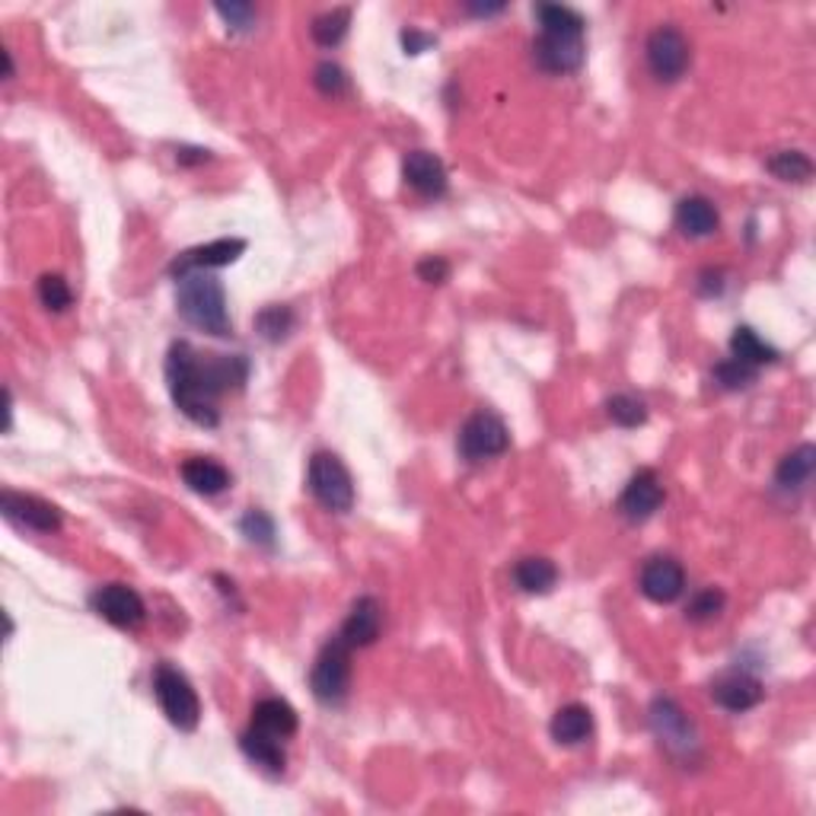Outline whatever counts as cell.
Wrapping results in <instances>:
<instances>
[{
    "mask_svg": "<svg viewBox=\"0 0 816 816\" xmlns=\"http://www.w3.org/2000/svg\"><path fill=\"white\" fill-rule=\"evenodd\" d=\"M712 377H715V383H718L720 390H747L756 383V377H759V370L750 367V364H740L737 358H727L715 364V370H712Z\"/></svg>",
    "mask_w": 816,
    "mask_h": 816,
    "instance_id": "obj_30",
    "label": "cell"
},
{
    "mask_svg": "<svg viewBox=\"0 0 816 816\" xmlns=\"http://www.w3.org/2000/svg\"><path fill=\"white\" fill-rule=\"evenodd\" d=\"M297 326V316L291 306H278V303H271V306H265L259 316H256V328L261 332V338H268V342H281V338H288Z\"/></svg>",
    "mask_w": 816,
    "mask_h": 816,
    "instance_id": "obj_28",
    "label": "cell"
},
{
    "mask_svg": "<svg viewBox=\"0 0 816 816\" xmlns=\"http://www.w3.org/2000/svg\"><path fill=\"white\" fill-rule=\"evenodd\" d=\"M539 38L533 42V62L546 74H571L584 65L588 45H584V16L561 3H539Z\"/></svg>",
    "mask_w": 816,
    "mask_h": 816,
    "instance_id": "obj_2",
    "label": "cell"
},
{
    "mask_svg": "<svg viewBox=\"0 0 816 816\" xmlns=\"http://www.w3.org/2000/svg\"><path fill=\"white\" fill-rule=\"evenodd\" d=\"M253 727L261 734H271L278 740H288L294 737L300 718H297L294 705L284 702V698H261L259 705L253 708Z\"/></svg>",
    "mask_w": 816,
    "mask_h": 816,
    "instance_id": "obj_21",
    "label": "cell"
},
{
    "mask_svg": "<svg viewBox=\"0 0 816 816\" xmlns=\"http://www.w3.org/2000/svg\"><path fill=\"white\" fill-rule=\"evenodd\" d=\"M380 628H383V606L373 596H358L338 628V638L351 651H358V648H370L380 638Z\"/></svg>",
    "mask_w": 816,
    "mask_h": 816,
    "instance_id": "obj_16",
    "label": "cell"
},
{
    "mask_svg": "<svg viewBox=\"0 0 816 816\" xmlns=\"http://www.w3.org/2000/svg\"><path fill=\"white\" fill-rule=\"evenodd\" d=\"M38 300H42L45 310L65 313L67 306L74 303V294H70V288H67V281L62 275H42L38 278Z\"/></svg>",
    "mask_w": 816,
    "mask_h": 816,
    "instance_id": "obj_31",
    "label": "cell"
},
{
    "mask_svg": "<svg viewBox=\"0 0 816 816\" xmlns=\"http://www.w3.org/2000/svg\"><path fill=\"white\" fill-rule=\"evenodd\" d=\"M176 281H179L176 303H179L182 320L189 326L208 332V335L227 338L230 332H233V323H230L224 284L211 271H192V275H182Z\"/></svg>",
    "mask_w": 816,
    "mask_h": 816,
    "instance_id": "obj_3",
    "label": "cell"
},
{
    "mask_svg": "<svg viewBox=\"0 0 816 816\" xmlns=\"http://www.w3.org/2000/svg\"><path fill=\"white\" fill-rule=\"evenodd\" d=\"M648 67L660 83H677L689 70L692 48L689 38L677 26H660L648 38Z\"/></svg>",
    "mask_w": 816,
    "mask_h": 816,
    "instance_id": "obj_9",
    "label": "cell"
},
{
    "mask_svg": "<svg viewBox=\"0 0 816 816\" xmlns=\"http://www.w3.org/2000/svg\"><path fill=\"white\" fill-rule=\"evenodd\" d=\"M677 227L683 236L692 239H705L720 227L718 208L705 195H689L677 204Z\"/></svg>",
    "mask_w": 816,
    "mask_h": 816,
    "instance_id": "obj_18",
    "label": "cell"
},
{
    "mask_svg": "<svg viewBox=\"0 0 816 816\" xmlns=\"http://www.w3.org/2000/svg\"><path fill=\"white\" fill-rule=\"evenodd\" d=\"M249 377L243 355H198L189 342H172L166 355V383L176 409L201 427H217L221 395L239 390Z\"/></svg>",
    "mask_w": 816,
    "mask_h": 816,
    "instance_id": "obj_1",
    "label": "cell"
},
{
    "mask_svg": "<svg viewBox=\"0 0 816 816\" xmlns=\"http://www.w3.org/2000/svg\"><path fill=\"white\" fill-rule=\"evenodd\" d=\"M310 689L323 705H342L351 689V648L335 635L310 670Z\"/></svg>",
    "mask_w": 816,
    "mask_h": 816,
    "instance_id": "obj_7",
    "label": "cell"
},
{
    "mask_svg": "<svg viewBox=\"0 0 816 816\" xmlns=\"http://www.w3.org/2000/svg\"><path fill=\"white\" fill-rule=\"evenodd\" d=\"M306 485H310V494L332 514H348L355 507V479L348 466L328 450L313 454L310 469H306Z\"/></svg>",
    "mask_w": 816,
    "mask_h": 816,
    "instance_id": "obj_4",
    "label": "cell"
},
{
    "mask_svg": "<svg viewBox=\"0 0 816 816\" xmlns=\"http://www.w3.org/2000/svg\"><path fill=\"white\" fill-rule=\"evenodd\" d=\"M217 16H224L233 33H249L256 26V7L253 3H217Z\"/></svg>",
    "mask_w": 816,
    "mask_h": 816,
    "instance_id": "obj_35",
    "label": "cell"
},
{
    "mask_svg": "<svg viewBox=\"0 0 816 816\" xmlns=\"http://www.w3.org/2000/svg\"><path fill=\"white\" fill-rule=\"evenodd\" d=\"M402 179L412 192H418L427 201H437V198L447 195V166L437 154L431 150H409L405 160H402Z\"/></svg>",
    "mask_w": 816,
    "mask_h": 816,
    "instance_id": "obj_13",
    "label": "cell"
},
{
    "mask_svg": "<svg viewBox=\"0 0 816 816\" xmlns=\"http://www.w3.org/2000/svg\"><path fill=\"white\" fill-rule=\"evenodd\" d=\"M514 584L523 593H549L558 584V568L552 558L526 556L514 565Z\"/></svg>",
    "mask_w": 816,
    "mask_h": 816,
    "instance_id": "obj_24",
    "label": "cell"
},
{
    "mask_svg": "<svg viewBox=\"0 0 816 816\" xmlns=\"http://www.w3.org/2000/svg\"><path fill=\"white\" fill-rule=\"evenodd\" d=\"M724 610V593L718 588H705L698 590L686 606V619L689 622H712L715 616H720Z\"/></svg>",
    "mask_w": 816,
    "mask_h": 816,
    "instance_id": "obj_33",
    "label": "cell"
},
{
    "mask_svg": "<svg viewBox=\"0 0 816 816\" xmlns=\"http://www.w3.org/2000/svg\"><path fill=\"white\" fill-rule=\"evenodd\" d=\"M0 511L3 517L16 526H26L33 533H58L62 529V511L35 494H20V491H3L0 494Z\"/></svg>",
    "mask_w": 816,
    "mask_h": 816,
    "instance_id": "obj_11",
    "label": "cell"
},
{
    "mask_svg": "<svg viewBox=\"0 0 816 816\" xmlns=\"http://www.w3.org/2000/svg\"><path fill=\"white\" fill-rule=\"evenodd\" d=\"M90 603H93V613L115 628H137L147 616L141 593L128 584H105L90 596Z\"/></svg>",
    "mask_w": 816,
    "mask_h": 816,
    "instance_id": "obj_10",
    "label": "cell"
},
{
    "mask_svg": "<svg viewBox=\"0 0 816 816\" xmlns=\"http://www.w3.org/2000/svg\"><path fill=\"white\" fill-rule=\"evenodd\" d=\"M663 504V485L653 469H638L619 498V514L628 523H645L657 514Z\"/></svg>",
    "mask_w": 816,
    "mask_h": 816,
    "instance_id": "obj_14",
    "label": "cell"
},
{
    "mask_svg": "<svg viewBox=\"0 0 816 816\" xmlns=\"http://www.w3.org/2000/svg\"><path fill=\"white\" fill-rule=\"evenodd\" d=\"M507 447H511V431L504 425V418L489 409L469 415L466 425L459 427L457 450L466 462H485V459L501 457L507 454Z\"/></svg>",
    "mask_w": 816,
    "mask_h": 816,
    "instance_id": "obj_8",
    "label": "cell"
},
{
    "mask_svg": "<svg viewBox=\"0 0 816 816\" xmlns=\"http://www.w3.org/2000/svg\"><path fill=\"white\" fill-rule=\"evenodd\" d=\"M176 160L182 166H198L204 164V160H211V154L201 150V147H182V150H176Z\"/></svg>",
    "mask_w": 816,
    "mask_h": 816,
    "instance_id": "obj_38",
    "label": "cell"
},
{
    "mask_svg": "<svg viewBox=\"0 0 816 816\" xmlns=\"http://www.w3.org/2000/svg\"><path fill=\"white\" fill-rule=\"evenodd\" d=\"M434 45V38L427 33H418V30H402V48L405 55H422L425 48Z\"/></svg>",
    "mask_w": 816,
    "mask_h": 816,
    "instance_id": "obj_37",
    "label": "cell"
},
{
    "mask_svg": "<svg viewBox=\"0 0 816 816\" xmlns=\"http://www.w3.org/2000/svg\"><path fill=\"white\" fill-rule=\"evenodd\" d=\"M239 750L246 752L249 762H256L259 769H265L268 775H281L284 765H288V756H284L281 740L271 737V734H261L256 727H249V730L239 734Z\"/></svg>",
    "mask_w": 816,
    "mask_h": 816,
    "instance_id": "obj_19",
    "label": "cell"
},
{
    "mask_svg": "<svg viewBox=\"0 0 816 816\" xmlns=\"http://www.w3.org/2000/svg\"><path fill=\"white\" fill-rule=\"evenodd\" d=\"M466 10H469V13H476V16H491V13H501V10H504V3H494V7H489V3H469Z\"/></svg>",
    "mask_w": 816,
    "mask_h": 816,
    "instance_id": "obj_39",
    "label": "cell"
},
{
    "mask_svg": "<svg viewBox=\"0 0 816 816\" xmlns=\"http://www.w3.org/2000/svg\"><path fill=\"white\" fill-rule=\"evenodd\" d=\"M606 415L616 422L619 427H638L648 422V405L638 399V395H628V392H619L606 402Z\"/></svg>",
    "mask_w": 816,
    "mask_h": 816,
    "instance_id": "obj_29",
    "label": "cell"
},
{
    "mask_svg": "<svg viewBox=\"0 0 816 816\" xmlns=\"http://www.w3.org/2000/svg\"><path fill=\"white\" fill-rule=\"evenodd\" d=\"M648 720H651L653 737L673 759H680V762L698 759V730L673 698H663V695L653 698L651 708H648Z\"/></svg>",
    "mask_w": 816,
    "mask_h": 816,
    "instance_id": "obj_5",
    "label": "cell"
},
{
    "mask_svg": "<svg viewBox=\"0 0 816 816\" xmlns=\"http://www.w3.org/2000/svg\"><path fill=\"white\" fill-rule=\"evenodd\" d=\"M246 253V239H214L208 246H195V249H186L182 256H176L169 265V275L172 278H182V275H192V271H211V268H224L230 261H236Z\"/></svg>",
    "mask_w": 816,
    "mask_h": 816,
    "instance_id": "obj_15",
    "label": "cell"
},
{
    "mask_svg": "<svg viewBox=\"0 0 816 816\" xmlns=\"http://www.w3.org/2000/svg\"><path fill=\"white\" fill-rule=\"evenodd\" d=\"M154 695L164 708L166 720L179 730H195L201 720V702L198 692L189 683V677L182 670H176L172 663H160L154 670Z\"/></svg>",
    "mask_w": 816,
    "mask_h": 816,
    "instance_id": "obj_6",
    "label": "cell"
},
{
    "mask_svg": "<svg viewBox=\"0 0 816 816\" xmlns=\"http://www.w3.org/2000/svg\"><path fill=\"white\" fill-rule=\"evenodd\" d=\"M769 172L782 182H807L814 176V164L804 150H779L769 157Z\"/></svg>",
    "mask_w": 816,
    "mask_h": 816,
    "instance_id": "obj_27",
    "label": "cell"
},
{
    "mask_svg": "<svg viewBox=\"0 0 816 816\" xmlns=\"http://www.w3.org/2000/svg\"><path fill=\"white\" fill-rule=\"evenodd\" d=\"M418 278L427 284H444L450 278V261L440 259V256H427L418 261Z\"/></svg>",
    "mask_w": 816,
    "mask_h": 816,
    "instance_id": "obj_36",
    "label": "cell"
},
{
    "mask_svg": "<svg viewBox=\"0 0 816 816\" xmlns=\"http://www.w3.org/2000/svg\"><path fill=\"white\" fill-rule=\"evenodd\" d=\"M239 529H243V536H246L249 543H256V546H265V549L275 546V521H271L265 511H259V507L246 511V517L239 521Z\"/></svg>",
    "mask_w": 816,
    "mask_h": 816,
    "instance_id": "obj_32",
    "label": "cell"
},
{
    "mask_svg": "<svg viewBox=\"0 0 816 816\" xmlns=\"http://www.w3.org/2000/svg\"><path fill=\"white\" fill-rule=\"evenodd\" d=\"M814 462H816L814 444H801L797 450H791V454L779 462V469H775V489L787 491V494L807 491L811 479H814Z\"/></svg>",
    "mask_w": 816,
    "mask_h": 816,
    "instance_id": "obj_20",
    "label": "cell"
},
{
    "mask_svg": "<svg viewBox=\"0 0 816 816\" xmlns=\"http://www.w3.org/2000/svg\"><path fill=\"white\" fill-rule=\"evenodd\" d=\"M638 588H641V593L651 603H660V606L663 603H673L686 590V571H683V565L673 556H653L641 568Z\"/></svg>",
    "mask_w": 816,
    "mask_h": 816,
    "instance_id": "obj_12",
    "label": "cell"
},
{
    "mask_svg": "<svg viewBox=\"0 0 816 816\" xmlns=\"http://www.w3.org/2000/svg\"><path fill=\"white\" fill-rule=\"evenodd\" d=\"M313 83H316V90L323 97H342L348 90V74L335 65V62H323V65L316 67V74H313Z\"/></svg>",
    "mask_w": 816,
    "mask_h": 816,
    "instance_id": "obj_34",
    "label": "cell"
},
{
    "mask_svg": "<svg viewBox=\"0 0 816 816\" xmlns=\"http://www.w3.org/2000/svg\"><path fill=\"white\" fill-rule=\"evenodd\" d=\"M762 695H765V689L750 673H724L712 683L715 705H720L724 712H734V715H744V712L756 708L762 702Z\"/></svg>",
    "mask_w": 816,
    "mask_h": 816,
    "instance_id": "obj_17",
    "label": "cell"
},
{
    "mask_svg": "<svg viewBox=\"0 0 816 816\" xmlns=\"http://www.w3.org/2000/svg\"><path fill=\"white\" fill-rule=\"evenodd\" d=\"M348 26H351V10H348V7H335V10H328V13L313 20L310 33H313V38H316L323 48H335V45L348 35Z\"/></svg>",
    "mask_w": 816,
    "mask_h": 816,
    "instance_id": "obj_26",
    "label": "cell"
},
{
    "mask_svg": "<svg viewBox=\"0 0 816 816\" xmlns=\"http://www.w3.org/2000/svg\"><path fill=\"white\" fill-rule=\"evenodd\" d=\"M549 730H552V740L558 747H578L593 734V715H590L588 705L571 702V705L558 708Z\"/></svg>",
    "mask_w": 816,
    "mask_h": 816,
    "instance_id": "obj_23",
    "label": "cell"
},
{
    "mask_svg": "<svg viewBox=\"0 0 816 816\" xmlns=\"http://www.w3.org/2000/svg\"><path fill=\"white\" fill-rule=\"evenodd\" d=\"M730 358H737L740 364H750V367H765V364H775L779 360V351L762 342L750 326H737L734 335H730Z\"/></svg>",
    "mask_w": 816,
    "mask_h": 816,
    "instance_id": "obj_25",
    "label": "cell"
},
{
    "mask_svg": "<svg viewBox=\"0 0 816 816\" xmlns=\"http://www.w3.org/2000/svg\"><path fill=\"white\" fill-rule=\"evenodd\" d=\"M182 482L195 494L214 498L221 491L230 489V472L211 457H192L182 462Z\"/></svg>",
    "mask_w": 816,
    "mask_h": 816,
    "instance_id": "obj_22",
    "label": "cell"
}]
</instances>
